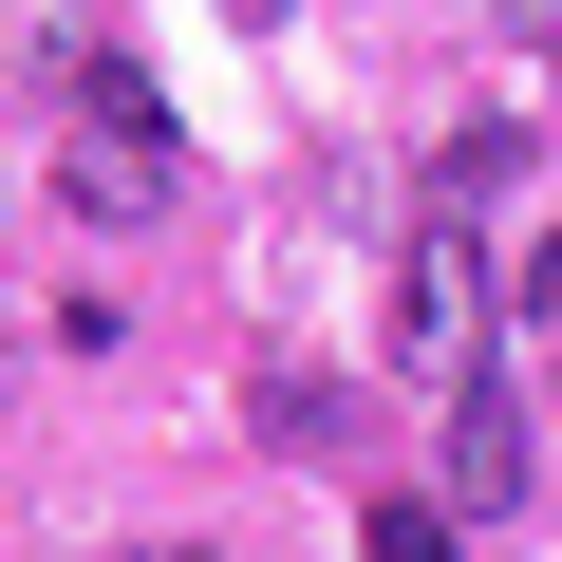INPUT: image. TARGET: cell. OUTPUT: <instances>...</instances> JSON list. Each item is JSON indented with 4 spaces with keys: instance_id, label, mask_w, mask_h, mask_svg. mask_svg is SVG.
Here are the masks:
<instances>
[{
    "instance_id": "1",
    "label": "cell",
    "mask_w": 562,
    "mask_h": 562,
    "mask_svg": "<svg viewBox=\"0 0 562 562\" xmlns=\"http://www.w3.org/2000/svg\"><path fill=\"white\" fill-rule=\"evenodd\" d=\"M169 94H150V57H113V38H57V206L76 225H150L169 206Z\"/></svg>"
},
{
    "instance_id": "2",
    "label": "cell",
    "mask_w": 562,
    "mask_h": 562,
    "mask_svg": "<svg viewBox=\"0 0 562 562\" xmlns=\"http://www.w3.org/2000/svg\"><path fill=\"white\" fill-rule=\"evenodd\" d=\"M487 319H506V262H487V225H413L394 244V375L413 394H487Z\"/></svg>"
},
{
    "instance_id": "3",
    "label": "cell",
    "mask_w": 562,
    "mask_h": 562,
    "mask_svg": "<svg viewBox=\"0 0 562 562\" xmlns=\"http://www.w3.org/2000/svg\"><path fill=\"white\" fill-rule=\"evenodd\" d=\"M450 506H525V394H450Z\"/></svg>"
},
{
    "instance_id": "4",
    "label": "cell",
    "mask_w": 562,
    "mask_h": 562,
    "mask_svg": "<svg viewBox=\"0 0 562 562\" xmlns=\"http://www.w3.org/2000/svg\"><path fill=\"white\" fill-rule=\"evenodd\" d=\"M357 562H450V506H375V525H357Z\"/></svg>"
},
{
    "instance_id": "5",
    "label": "cell",
    "mask_w": 562,
    "mask_h": 562,
    "mask_svg": "<svg viewBox=\"0 0 562 562\" xmlns=\"http://www.w3.org/2000/svg\"><path fill=\"white\" fill-rule=\"evenodd\" d=\"M132 562H188V543H132Z\"/></svg>"
}]
</instances>
